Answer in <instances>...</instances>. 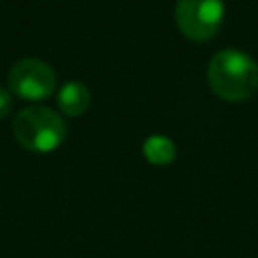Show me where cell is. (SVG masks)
I'll use <instances>...</instances> for the list:
<instances>
[{"instance_id": "obj_1", "label": "cell", "mask_w": 258, "mask_h": 258, "mask_svg": "<svg viewBox=\"0 0 258 258\" xmlns=\"http://www.w3.org/2000/svg\"><path fill=\"white\" fill-rule=\"evenodd\" d=\"M208 85L224 101H246L258 91V64L242 50H218L208 62Z\"/></svg>"}, {"instance_id": "obj_3", "label": "cell", "mask_w": 258, "mask_h": 258, "mask_svg": "<svg viewBox=\"0 0 258 258\" xmlns=\"http://www.w3.org/2000/svg\"><path fill=\"white\" fill-rule=\"evenodd\" d=\"M175 24L179 32L191 42H208L214 38L224 22L222 0H177Z\"/></svg>"}, {"instance_id": "obj_4", "label": "cell", "mask_w": 258, "mask_h": 258, "mask_svg": "<svg viewBox=\"0 0 258 258\" xmlns=\"http://www.w3.org/2000/svg\"><path fill=\"white\" fill-rule=\"evenodd\" d=\"M56 89L54 69L40 58H22L8 73V91L26 101L48 99Z\"/></svg>"}, {"instance_id": "obj_6", "label": "cell", "mask_w": 258, "mask_h": 258, "mask_svg": "<svg viewBox=\"0 0 258 258\" xmlns=\"http://www.w3.org/2000/svg\"><path fill=\"white\" fill-rule=\"evenodd\" d=\"M143 157L153 165H167L175 159V145L165 135H151L143 143Z\"/></svg>"}, {"instance_id": "obj_7", "label": "cell", "mask_w": 258, "mask_h": 258, "mask_svg": "<svg viewBox=\"0 0 258 258\" xmlns=\"http://www.w3.org/2000/svg\"><path fill=\"white\" fill-rule=\"evenodd\" d=\"M12 111V93L4 87H0V121Z\"/></svg>"}, {"instance_id": "obj_2", "label": "cell", "mask_w": 258, "mask_h": 258, "mask_svg": "<svg viewBox=\"0 0 258 258\" xmlns=\"http://www.w3.org/2000/svg\"><path fill=\"white\" fill-rule=\"evenodd\" d=\"M12 133L26 151L50 153L62 145L67 137V123L56 111L32 105L14 117Z\"/></svg>"}, {"instance_id": "obj_5", "label": "cell", "mask_w": 258, "mask_h": 258, "mask_svg": "<svg viewBox=\"0 0 258 258\" xmlns=\"http://www.w3.org/2000/svg\"><path fill=\"white\" fill-rule=\"evenodd\" d=\"M56 103H58V109L64 115L79 117L91 105V91L87 89V85H83L79 81H71V83H67L58 89Z\"/></svg>"}]
</instances>
